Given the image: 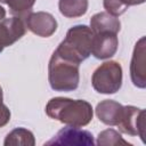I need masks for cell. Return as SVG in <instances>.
<instances>
[{
	"instance_id": "6da1fadb",
	"label": "cell",
	"mask_w": 146,
	"mask_h": 146,
	"mask_svg": "<svg viewBox=\"0 0 146 146\" xmlns=\"http://www.w3.org/2000/svg\"><path fill=\"white\" fill-rule=\"evenodd\" d=\"M47 115L70 127L81 128L92 120L94 111L90 103L83 99L54 97L46 105Z\"/></svg>"
},
{
	"instance_id": "7a4b0ae2",
	"label": "cell",
	"mask_w": 146,
	"mask_h": 146,
	"mask_svg": "<svg viewBox=\"0 0 146 146\" xmlns=\"http://www.w3.org/2000/svg\"><path fill=\"white\" fill-rule=\"evenodd\" d=\"M94 32L90 26L79 24L72 26L65 39L58 44L56 51L64 58L81 64L91 55V42Z\"/></svg>"
},
{
	"instance_id": "3957f363",
	"label": "cell",
	"mask_w": 146,
	"mask_h": 146,
	"mask_svg": "<svg viewBox=\"0 0 146 146\" xmlns=\"http://www.w3.org/2000/svg\"><path fill=\"white\" fill-rule=\"evenodd\" d=\"M80 64L62 57L56 50L48 64V81L55 91H73L79 87Z\"/></svg>"
},
{
	"instance_id": "277c9868",
	"label": "cell",
	"mask_w": 146,
	"mask_h": 146,
	"mask_svg": "<svg viewBox=\"0 0 146 146\" xmlns=\"http://www.w3.org/2000/svg\"><path fill=\"white\" fill-rule=\"evenodd\" d=\"M92 88L105 95L115 94L122 86V66L115 60H108L100 64L91 76Z\"/></svg>"
},
{
	"instance_id": "5b68a950",
	"label": "cell",
	"mask_w": 146,
	"mask_h": 146,
	"mask_svg": "<svg viewBox=\"0 0 146 146\" xmlns=\"http://www.w3.org/2000/svg\"><path fill=\"white\" fill-rule=\"evenodd\" d=\"M121 132L138 136L145 141V110L136 106H123V114L117 124Z\"/></svg>"
},
{
	"instance_id": "8992f818",
	"label": "cell",
	"mask_w": 146,
	"mask_h": 146,
	"mask_svg": "<svg viewBox=\"0 0 146 146\" xmlns=\"http://www.w3.org/2000/svg\"><path fill=\"white\" fill-rule=\"evenodd\" d=\"M44 145H68V146H92L95 145L94 136L87 130L76 127L62 128L50 140Z\"/></svg>"
},
{
	"instance_id": "52a82bcc",
	"label": "cell",
	"mask_w": 146,
	"mask_h": 146,
	"mask_svg": "<svg viewBox=\"0 0 146 146\" xmlns=\"http://www.w3.org/2000/svg\"><path fill=\"white\" fill-rule=\"evenodd\" d=\"M24 23L33 34L41 38H49L57 30L56 18L46 11L30 13L24 18Z\"/></svg>"
},
{
	"instance_id": "ba28073f",
	"label": "cell",
	"mask_w": 146,
	"mask_h": 146,
	"mask_svg": "<svg viewBox=\"0 0 146 146\" xmlns=\"http://www.w3.org/2000/svg\"><path fill=\"white\" fill-rule=\"evenodd\" d=\"M26 32L24 19L19 17L3 18L0 22V52L6 47L14 44Z\"/></svg>"
},
{
	"instance_id": "9c48e42d",
	"label": "cell",
	"mask_w": 146,
	"mask_h": 146,
	"mask_svg": "<svg viewBox=\"0 0 146 146\" xmlns=\"http://www.w3.org/2000/svg\"><path fill=\"white\" fill-rule=\"evenodd\" d=\"M119 46L116 33L98 32L94 33L91 42V54L97 59H107L115 55Z\"/></svg>"
},
{
	"instance_id": "30bf717a",
	"label": "cell",
	"mask_w": 146,
	"mask_h": 146,
	"mask_svg": "<svg viewBox=\"0 0 146 146\" xmlns=\"http://www.w3.org/2000/svg\"><path fill=\"white\" fill-rule=\"evenodd\" d=\"M130 76L133 86L144 89L146 87L145 80V36L140 38L136 43L131 64H130Z\"/></svg>"
},
{
	"instance_id": "8fae6325",
	"label": "cell",
	"mask_w": 146,
	"mask_h": 146,
	"mask_svg": "<svg viewBox=\"0 0 146 146\" xmlns=\"http://www.w3.org/2000/svg\"><path fill=\"white\" fill-rule=\"evenodd\" d=\"M123 114V105L120 103L105 99L97 104L96 106V115L100 122L106 125H117L121 121Z\"/></svg>"
},
{
	"instance_id": "7c38bea8",
	"label": "cell",
	"mask_w": 146,
	"mask_h": 146,
	"mask_svg": "<svg viewBox=\"0 0 146 146\" xmlns=\"http://www.w3.org/2000/svg\"><path fill=\"white\" fill-rule=\"evenodd\" d=\"M90 29L94 33L112 32L117 34V32L121 30V23L115 16L106 11H100L90 18Z\"/></svg>"
},
{
	"instance_id": "4fadbf2b",
	"label": "cell",
	"mask_w": 146,
	"mask_h": 146,
	"mask_svg": "<svg viewBox=\"0 0 146 146\" xmlns=\"http://www.w3.org/2000/svg\"><path fill=\"white\" fill-rule=\"evenodd\" d=\"M58 8L60 14L67 18L81 17L88 10V0H59Z\"/></svg>"
},
{
	"instance_id": "5bb4252c",
	"label": "cell",
	"mask_w": 146,
	"mask_h": 146,
	"mask_svg": "<svg viewBox=\"0 0 146 146\" xmlns=\"http://www.w3.org/2000/svg\"><path fill=\"white\" fill-rule=\"evenodd\" d=\"M5 146H11V145H22V146H34L35 139L32 131L25 129V128H16L11 130L5 138L3 141Z\"/></svg>"
},
{
	"instance_id": "9a60e30c",
	"label": "cell",
	"mask_w": 146,
	"mask_h": 146,
	"mask_svg": "<svg viewBox=\"0 0 146 146\" xmlns=\"http://www.w3.org/2000/svg\"><path fill=\"white\" fill-rule=\"evenodd\" d=\"M9 7V11L15 17L24 19L31 11L35 3V0H2Z\"/></svg>"
},
{
	"instance_id": "2e32d148",
	"label": "cell",
	"mask_w": 146,
	"mask_h": 146,
	"mask_svg": "<svg viewBox=\"0 0 146 146\" xmlns=\"http://www.w3.org/2000/svg\"><path fill=\"white\" fill-rule=\"evenodd\" d=\"M97 144L100 146H116V145H131L123 139L121 133L114 129H106L98 133Z\"/></svg>"
},
{
	"instance_id": "e0dca14e",
	"label": "cell",
	"mask_w": 146,
	"mask_h": 146,
	"mask_svg": "<svg viewBox=\"0 0 146 146\" xmlns=\"http://www.w3.org/2000/svg\"><path fill=\"white\" fill-rule=\"evenodd\" d=\"M103 6L106 10V13L113 15V16H120L128 9V6L123 0H104Z\"/></svg>"
},
{
	"instance_id": "ac0fdd59",
	"label": "cell",
	"mask_w": 146,
	"mask_h": 146,
	"mask_svg": "<svg viewBox=\"0 0 146 146\" xmlns=\"http://www.w3.org/2000/svg\"><path fill=\"white\" fill-rule=\"evenodd\" d=\"M10 115L9 108L2 102H0V128L5 127L10 121Z\"/></svg>"
},
{
	"instance_id": "d6986e66",
	"label": "cell",
	"mask_w": 146,
	"mask_h": 146,
	"mask_svg": "<svg viewBox=\"0 0 146 146\" xmlns=\"http://www.w3.org/2000/svg\"><path fill=\"white\" fill-rule=\"evenodd\" d=\"M125 2V5L129 6H136V5H141L145 2V0H123Z\"/></svg>"
},
{
	"instance_id": "ffe728a7",
	"label": "cell",
	"mask_w": 146,
	"mask_h": 146,
	"mask_svg": "<svg viewBox=\"0 0 146 146\" xmlns=\"http://www.w3.org/2000/svg\"><path fill=\"white\" fill-rule=\"evenodd\" d=\"M5 17H6V10H5V8H3L2 6H0V22H1Z\"/></svg>"
},
{
	"instance_id": "44dd1931",
	"label": "cell",
	"mask_w": 146,
	"mask_h": 146,
	"mask_svg": "<svg viewBox=\"0 0 146 146\" xmlns=\"http://www.w3.org/2000/svg\"><path fill=\"white\" fill-rule=\"evenodd\" d=\"M3 99V94H2V88L0 87V102H2Z\"/></svg>"
},
{
	"instance_id": "7402d4cb",
	"label": "cell",
	"mask_w": 146,
	"mask_h": 146,
	"mask_svg": "<svg viewBox=\"0 0 146 146\" xmlns=\"http://www.w3.org/2000/svg\"><path fill=\"white\" fill-rule=\"evenodd\" d=\"M0 2H2V0H0Z\"/></svg>"
}]
</instances>
